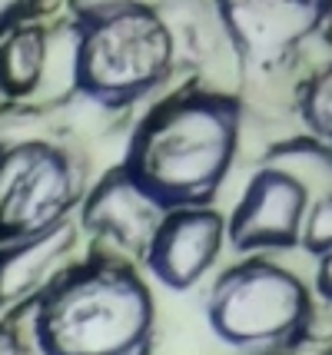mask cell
Masks as SVG:
<instances>
[{
    "label": "cell",
    "mask_w": 332,
    "mask_h": 355,
    "mask_svg": "<svg viewBox=\"0 0 332 355\" xmlns=\"http://www.w3.org/2000/svg\"><path fill=\"white\" fill-rule=\"evenodd\" d=\"M226 243V219L213 206H180L159 223L143 263L159 286L186 293L213 269Z\"/></svg>",
    "instance_id": "9c48e42d"
},
{
    "label": "cell",
    "mask_w": 332,
    "mask_h": 355,
    "mask_svg": "<svg viewBox=\"0 0 332 355\" xmlns=\"http://www.w3.org/2000/svg\"><path fill=\"white\" fill-rule=\"evenodd\" d=\"M269 166L289 173L296 183H302L309 189V196H326V189L332 183V146L326 139L313 137L309 130L306 133H296V137L279 139L276 146L266 150Z\"/></svg>",
    "instance_id": "4fadbf2b"
},
{
    "label": "cell",
    "mask_w": 332,
    "mask_h": 355,
    "mask_svg": "<svg viewBox=\"0 0 332 355\" xmlns=\"http://www.w3.org/2000/svg\"><path fill=\"white\" fill-rule=\"evenodd\" d=\"M313 295L296 272L269 259L226 269L206 302L209 329L243 352H279L313 332Z\"/></svg>",
    "instance_id": "277c9868"
},
{
    "label": "cell",
    "mask_w": 332,
    "mask_h": 355,
    "mask_svg": "<svg viewBox=\"0 0 332 355\" xmlns=\"http://www.w3.org/2000/svg\"><path fill=\"white\" fill-rule=\"evenodd\" d=\"M246 73L289 67L316 33L332 27V0H216Z\"/></svg>",
    "instance_id": "8992f818"
},
{
    "label": "cell",
    "mask_w": 332,
    "mask_h": 355,
    "mask_svg": "<svg viewBox=\"0 0 332 355\" xmlns=\"http://www.w3.org/2000/svg\"><path fill=\"white\" fill-rule=\"evenodd\" d=\"M299 120L313 137L326 139L332 146V67L306 80L299 100Z\"/></svg>",
    "instance_id": "5bb4252c"
},
{
    "label": "cell",
    "mask_w": 332,
    "mask_h": 355,
    "mask_svg": "<svg viewBox=\"0 0 332 355\" xmlns=\"http://www.w3.org/2000/svg\"><path fill=\"white\" fill-rule=\"evenodd\" d=\"M299 246L309 256H319V252H329L332 249V196H316L309 202Z\"/></svg>",
    "instance_id": "9a60e30c"
},
{
    "label": "cell",
    "mask_w": 332,
    "mask_h": 355,
    "mask_svg": "<svg viewBox=\"0 0 332 355\" xmlns=\"http://www.w3.org/2000/svg\"><path fill=\"white\" fill-rule=\"evenodd\" d=\"M166 213L170 206L157 200L123 163L100 176L80 202V223L94 243L140 259Z\"/></svg>",
    "instance_id": "ba28073f"
},
{
    "label": "cell",
    "mask_w": 332,
    "mask_h": 355,
    "mask_svg": "<svg viewBox=\"0 0 332 355\" xmlns=\"http://www.w3.org/2000/svg\"><path fill=\"white\" fill-rule=\"evenodd\" d=\"M80 50H83V24L77 17H57L47 24V57L40 87L27 103L57 107L80 90Z\"/></svg>",
    "instance_id": "7c38bea8"
},
{
    "label": "cell",
    "mask_w": 332,
    "mask_h": 355,
    "mask_svg": "<svg viewBox=\"0 0 332 355\" xmlns=\"http://www.w3.org/2000/svg\"><path fill=\"white\" fill-rule=\"evenodd\" d=\"M47 57V20H27L0 37V96L27 103L44 73Z\"/></svg>",
    "instance_id": "8fae6325"
},
{
    "label": "cell",
    "mask_w": 332,
    "mask_h": 355,
    "mask_svg": "<svg viewBox=\"0 0 332 355\" xmlns=\"http://www.w3.org/2000/svg\"><path fill=\"white\" fill-rule=\"evenodd\" d=\"M0 100H3V96H0Z\"/></svg>",
    "instance_id": "44dd1931"
},
{
    "label": "cell",
    "mask_w": 332,
    "mask_h": 355,
    "mask_svg": "<svg viewBox=\"0 0 332 355\" xmlns=\"http://www.w3.org/2000/svg\"><path fill=\"white\" fill-rule=\"evenodd\" d=\"M256 355H279V352H256Z\"/></svg>",
    "instance_id": "d6986e66"
},
{
    "label": "cell",
    "mask_w": 332,
    "mask_h": 355,
    "mask_svg": "<svg viewBox=\"0 0 332 355\" xmlns=\"http://www.w3.org/2000/svg\"><path fill=\"white\" fill-rule=\"evenodd\" d=\"M153 322L146 282L113 256L70 266L33 299L40 355H140L153 339Z\"/></svg>",
    "instance_id": "7a4b0ae2"
},
{
    "label": "cell",
    "mask_w": 332,
    "mask_h": 355,
    "mask_svg": "<svg viewBox=\"0 0 332 355\" xmlns=\"http://www.w3.org/2000/svg\"><path fill=\"white\" fill-rule=\"evenodd\" d=\"M80 24V90L123 113L157 93L180 67L170 27L159 17L157 3H130Z\"/></svg>",
    "instance_id": "3957f363"
},
{
    "label": "cell",
    "mask_w": 332,
    "mask_h": 355,
    "mask_svg": "<svg viewBox=\"0 0 332 355\" xmlns=\"http://www.w3.org/2000/svg\"><path fill=\"white\" fill-rule=\"evenodd\" d=\"M243 100L222 90H180L143 116L123 153L127 166L170 209L213 206L236 163Z\"/></svg>",
    "instance_id": "6da1fadb"
},
{
    "label": "cell",
    "mask_w": 332,
    "mask_h": 355,
    "mask_svg": "<svg viewBox=\"0 0 332 355\" xmlns=\"http://www.w3.org/2000/svg\"><path fill=\"white\" fill-rule=\"evenodd\" d=\"M87 196V156L64 143L0 146V243L77 213Z\"/></svg>",
    "instance_id": "5b68a950"
},
{
    "label": "cell",
    "mask_w": 332,
    "mask_h": 355,
    "mask_svg": "<svg viewBox=\"0 0 332 355\" xmlns=\"http://www.w3.org/2000/svg\"><path fill=\"white\" fill-rule=\"evenodd\" d=\"M309 189L289 173L263 163L250 176L233 216L226 219V239L239 252H276L302 243V223L309 213Z\"/></svg>",
    "instance_id": "52a82bcc"
},
{
    "label": "cell",
    "mask_w": 332,
    "mask_h": 355,
    "mask_svg": "<svg viewBox=\"0 0 332 355\" xmlns=\"http://www.w3.org/2000/svg\"><path fill=\"white\" fill-rule=\"evenodd\" d=\"M0 355H24V345L14 336V329L0 325Z\"/></svg>",
    "instance_id": "ac0fdd59"
},
{
    "label": "cell",
    "mask_w": 332,
    "mask_h": 355,
    "mask_svg": "<svg viewBox=\"0 0 332 355\" xmlns=\"http://www.w3.org/2000/svg\"><path fill=\"white\" fill-rule=\"evenodd\" d=\"M80 236H87V230L77 209L30 236L0 243V306H20L27 299H37L60 272L70 269Z\"/></svg>",
    "instance_id": "30bf717a"
},
{
    "label": "cell",
    "mask_w": 332,
    "mask_h": 355,
    "mask_svg": "<svg viewBox=\"0 0 332 355\" xmlns=\"http://www.w3.org/2000/svg\"><path fill=\"white\" fill-rule=\"evenodd\" d=\"M326 196H332V183H329V189H326Z\"/></svg>",
    "instance_id": "ffe728a7"
},
{
    "label": "cell",
    "mask_w": 332,
    "mask_h": 355,
    "mask_svg": "<svg viewBox=\"0 0 332 355\" xmlns=\"http://www.w3.org/2000/svg\"><path fill=\"white\" fill-rule=\"evenodd\" d=\"M313 286H316L319 299L332 306V249L316 256V276H313Z\"/></svg>",
    "instance_id": "e0dca14e"
},
{
    "label": "cell",
    "mask_w": 332,
    "mask_h": 355,
    "mask_svg": "<svg viewBox=\"0 0 332 355\" xmlns=\"http://www.w3.org/2000/svg\"><path fill=\"white\" fill-rule=\"evenodd\" d=\"M60 0H0V37L27 20H44L57 10Z\"/></svg>",
    "instance_id": "2e32d148"
}]
</instances>
